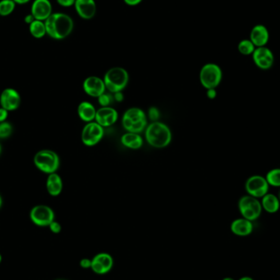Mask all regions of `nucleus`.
<instances>
[{"mask_svg": "<svg viewBox=\"0 0 280 280\" xmlns=\"http://www.w3.org/2000/svg\"><path fill=\"white\" fill-rule=\"evenodd\" d=\"M44 23L47 34L56 40H61L69 36L74 28L72 18L61 12L52 14Z\"/></svg>", "mask_w": 280, "mask_h": 280, "instance_id": "obj_1", "label": "nucleus"}, {"mask_svg": "<svg viewBox=\"0 0 280 280\" xmlns=\"http://www.w3.org/2000/svg\"><path fill=\"white\" fill-rule=\"evenodd\" d=\"M145 137L152 147L164 148L172 142V131L162 122H152L145 131Z\"/></svg>", "mask_w": 280, "mask_h": 280, "instance_id": "obj_2", "label": "nucleus"}, {"mask_svg": "<svg viewBox=\"0 0 280 280\" xmlns=\"http://www.w3.org/2000/svg\"><path fill=\"white\" fill-rule=\"evenodd\" d=\"M122 126L127 132L141 133L147 126L146 114L142 109L131 108L122 116Z\"/></svg>", "mask_w": 280, "mask_h": 280, "instance_id": "obj_3", "label": "nucleus"}, {"mask_svg": "<svg viewBox=\"0 0 280 280\" xmlns=\"http://www.w3.org/2000/svg\"><path fill=\"white\" fill-rule=\"evenodd\" d=\"M36 168L44 174L56 173L60 166V158L56 152L50 150L37 152L34 156Z\"/></svg>", "mask_w": 280, "mask_h": 280, "instance_id": "obj_4", "label": "nucleus"}, {"mask_svg": "<svg viewBox=\"0 0 280 280\" xmlns=\"http://www.w3.org/2000/svg\"><path fill=\"white\" fill-rule=\"evenodd\" d=\"M104 82L110 93L122 92L129 82V74L124 68H111L104 76Z\"/></svg>", "mask_w": 280, "mask_h": 280, "instance_id": "obj_5", "label": "nucleus"}, {"mask_svg": "<svg viewBox=\"0 0 280 280\" xmlns=\"http://www.w3.org/2000/svg\"><path fill=\"white\" fill-rule=\"evenodd\" d=\"M238 206L242 217L252 222L262 216L263 210L260 200L248 194L240 199Z\"/></svg>", "mask_w": 280, "mask_h": 280, "instance_id": "obj_6", "label": "nucleus"}, {"mask_svg": "<svg viewBox=\"0 0 280 280\" xmlns=\"http://www.w3.org/2000/svg\"><path fill=\"white\" fill-rule=\"evenodd\" d=\"M223 77L222 68L215 64H208L202 68L199 79L206 90L216 88L220 84Z\"/></svg>", "mask_w": 280, "mask_h": 280, "instance_id": "obj_7", "label": "nucleus"}, {"mask_svg": "<svg viewBox=\"0 0 280 280\" xmlns=\"http://www.w3.org/2000/svg\"><path fill=\"white\" fill-rule=\"evenodd\" d=\"M30 219L40 227H48L55 219L54 212L47 205H36L30 212Z\"/></svg>", "mask_w": 280, "mask_h": 280, "instance_id": "obj_8", "label": "nucleus"}, {"mask_svg": "<svg viewBox=\"0 0 280 280\" xmlns=\"http://www.w3.org/2000/svg\"><path fill=\"white\" fill-rule=\"evenodd\" d=\"M269 184L266 177L258 174L249 177L245 183V190L248 194L256 198H262V196L269 192Z\"/></svg>", "mask_w": 280, "mask_h": 280, "instance_id": "obj_9", "label": "nucleus"}, {"mask_svg": "<svg viewBox=\"0 0 280 280\" xmlns=\"http://www.w3.org/2000/svg\"><path fill=\"white\" fill-rule=\"evenodd\" d=\"M104 136V127L96 122H88L82 130V142L86 146L92 147L98 144Z\"/></svg>", "mask_w": 280, "mask_h": 280, "instance_id": "obj_10", "label": "nucleus"}, {"mask_svg": "<svg viewBox=\"0 0 280 280\" xmlns=\"http://www.w3.org/2000/svg\"><path fill=\"white\" fill-rule=\"evenodd\" d=\"M252 56L254 64L260 70H269L274 64V55L266 46L256 48Z\"/></svg>", "mask_w": 280, "mask_h": 280, "instance_id": "obj_11", "label": "nucleus"}, {"mask_svg": "<svg viewBox=\"0 0 280 280\" xmlns=\"http://www.w3.org/2000/svg\"><path fill=\"white\" fill-rule=\"evenodd\" d=\"M20 95L14 88H7L0 94V106L8 112L16 111L20 104Z\"/></svg>", "mask_w": 280, "mask_h": 280, "instance_id": "obj_12", "label": "nucleus"}, {"mask_svg": "<svg viewBox=\"0 0 280 280\" xmlns=\"http://www.w3.org/2000/svg\"><path fill=\"white\" fill-rule=\"evenodd\" d=\"M83 88L88 96L98 98L105 93L106 86L104 80L98 76H90L84 80L83 83Z\"/></svg>", "mask_w": 280, "mask_h": 280, "instance_id": "obj_13", "label": "nucleus"}, {"mask_svg": "<svg viewBox=\"0 0 280 280\" xmlns=\"http://www.w3.org/2000/svg\"><path fill=\"white\" fill-rule=\"evenodd\" d=\"M52 12V7L50 0H34L32 6V16L34 20L46 22Z\"/></svg>", "mask_w": 280, "mask_h": 280, "instance_id": "obj_14", "label": "nucleus"}, {"mask_svg": "<svg viewBox=\"0 0 280 280\" xmlns=\"http://www.w3.org/2000/svg\"><path fill=\"white\" fill-rule=\"evenodd\" d=\"M113 266V259L108 253H100L92 260L91 269L98 274H104L111 270Z\"/></svg>", "mask_w": 280, "mask_h": 280, "instance_id": "obj_15", "label": "nucleus"}, {"mask_svg": "<svg viewBox=\"0 0 280 280\" xmlns=\"http://www.w3.org/2000/svg\"><path fill=\"white\" fill-rule=\"evenodd\" d=\"M118 119V112L111 106H105L97 110L94 120L104 128L115 124Z\"/></svg>", "mask_w": 280, "mask_h": 280, "instance_id": "obj_16", "label": "nucleus"}, {"mask_svg": "<svg viewBox=\"0 0 280 280\" xmlns=\"http://www.w3.org/2000/svg\"><path fill=\"white\" fill-rule=\"evenodd\" d=\"M270 40L269 30L264 25H256L252 29L250 40L256 48L264 47Z\"/></svg>", "mask_w": 280, "mask_h": 280, "instance_id": "obj_17", "label": "nucleus"}, {"mask_svg": "<svg viewBox=\"0 0 280 280\" xmlns=\"http://www.w3.org/2000/svg\"><path fill=\"white\" fill-rule=\"evenodd\" d=\"M75 8L78 15L84 20H90L96 14L94 0H76Z\"/></svg>", "mask_w": 280, "mask_h": 280, "instance_id": "obj_18", "label": "nucleus"}, {"mask_svg": "<svg viewBox=\"0 0 280 280\" xmlns=\"http://www.w3.org/2000/svg\"><path fill=\"white\" fill-rule=\"evenodd\" d=\"M230 230L234 234L240 237H246L251 234L254 230L252 222L245 219L244 217L238 218L231 223Z\"/></svg>", "mask_w": 280, "mask_h": 280, "instance_id": "obj_19", "label": "nucleus"}, {"mask_svg": "<svg viewBox=\"0 0 280 280\" xmlns=\"http://www.w3.org/2000/svg\"><path fill=\"white\" fill-rule=\"evenodd\" d=\"M64 188V183L61 176L58 173L48 174L46 180V190L50 196H56L61 194Z\"/></svg>", "mask_w": 280, "mask_h": 280, "instance_id": "obj_20", "label": "nucleus"}, {"mask_svg": "<svg viewBox=\"0 0 280 280\" xmlns=\"http://www.w3.org/2000/svg\"><path fill=\"white\" fill-rule=\"evenodd\" d=\"M262 206L263 210L270 214H274L280 208V200L278 196L273 194H266L262 198Z\"/></svg>", "mask_w": 280, "mask_h": 280, "instance_id": "obj_21", "label": "nucleus"}, {"mask_svg": "<svg viewBox=\"0 0 280 280\" xmlns=\"http://www.w3.org/2000/svg\"><path fill=\"white\" fill-rule=\"evenodd\" d=\"M77 112H78L79 118L82 120L88 123V122H94L95 120L97 110L95 109L93 104L84 101L79 104Z\"/></svg>", "mask_w": 280, "mask_h": 280, "instance_id": "obj_22", "label": "nucleus"}, {"mask_svg": "<svg viewBox=\"0 0 280 280\" xmlns=\"http://www.w3.org/2000/svg\"><path fill=\"white\" fill-rule=\"evenodd\" d=\"M120 142L124 147L130 150H138L142 147L144 141L138 134L127 132L122 136Z\"/></svg>", "mask_w": 280, "mask_h": 280, "instance_id": "obj_23", "label": "nucleus"}, {"mask_svg": "<svg viewBox=\"0 0 280 280\" xmlns=\"http://www.w3.org/2000/svg\"><path fill=\"white\" fill-rule=\"evenodd\" d=\"M29 30L32 36L36 38H43L47 34L46 23L42 20H34L33 22L30 23Z\"/></svg>", "mask_w": 280, "mask_h": 280, "instance_id": "obj_24", "label": "nucleus"}, {"mask_svg": "<svg viewBox=\"0 0 280 280\" xmlns=\"http://www.w3.org/2000/svg\"><path fill=\"white\" fill-rule=\"evenodd\" d=\"M266 178L270 186L280 188V168H274L269 170L267 172Z\"/></svg>", "mask_w": 280, "mask_h": 280, "instance_id": "obj_25", "label": "nucleus"}, {"mask_svg": "<svg viewBox=\"0 0 280 280\" xmlns=\"http://www.w3.org/2000/svg\"><path fill=\"white\" fill-rule=\"evenodd\" d=\"M238 50L241 54L248 56V55H252L256 47L250 40H242L238 44Z\"/></svg>", "mask_w": 280, "mask_h": 280, "instance_id": "obj_26", "label": "nucleus"}, {"mask_svg": "<svg viewBox=\"0 0 280 280\" xmlns=\"http://www.w3.org/2000/svg\"><path fill=\"white\" fill-rule=\"evenodd\" d=\"M16 8V2L14 0H1L0 1V16H7L14 12Z\"/></svg>", "mask_w": 280, "mask_h": 280, "instance_id": "obj_27", "label": "nucleus"}, {"mask_svg": "<svg viewBox=\"0 0 280 280\" xmlns=\"http://www.w3.org/2000/svg\"><path fill=\"white\" fill-rule=\"evenodd\" d=\"M14 132V127L10 122H1L0 123V138H10Z\"/></svg>", "mask_w": 280, "mask_h": 280, "instance_id": "obj_28", "label": "nucleus"}, {"mask_svg": "<svg viewBox=\"0 0 280 280\" xmlns=\"http://www.w3.org/2000/svg\"><path fill=\"white\" fill-rule=\"evenodd\" d=\"M98 104L102 106V108L110 106L115 101L113 94H112L111 93H106V92L98 98Z\"/></svg>", "mask_w": 280, "mask_h": 280, "instance_id": "obj_29", "label": "nucleus"}, {"mask_svg": "<svg viewBox=\"0 0 280 280\" xmlns=\"http://www.w3.org/2000/svg\"><path fill=\"white\" fill-rule=\"evenodd\" d=\"M148 118L152 122H158L160 118V111L156 106H151L148 109Z\"/></svg>", "mask_w": 280, "mask_h": 280, "instance_id": "obj_30", "label": "nucleus"}, {"mask_svg": "<svg viewBox=\"0 0 280 280\" xmlns=\"http://www.w3.org/2000/svg\"><path fill=\"white\" fill-rule=\"evenodd\" d=\"M48 228H50L51 232H52L54 234H59L62 230L61 224H59L58 222H55V220H54V222L48 226Z\"/></svg>", "mask_w": 280, "mask_h": 280, "instance_id": "obj_31", "label": "nucleus"}, {"mask_svg": "<svg viewBox=\"0 0 280 280\" xmlns=\"http://www.w3.org/2000/svg\"><path fill=\"white\" fill-rule=\"evenodd\" d=\"M56 2L62 7L69 8L75 5L76 0H56Z\"/></svg>", "mask_w": 280, "mask_h": 280, "instance_id": "obj_32", "label": "nucleus"}, {"mask_svg": "<svg viewBox=\"0 0 280 280\" xmlns=\"http://www.w3.org/2000/svg\"><path fill=\"white\" fill-rule=\"evenodd\" d=\"M8 112H10L7 111L6 109L2 108L0 106V123L7 120L8 118Z\"/></svg>", "mask_w": 280, "mask_h": 280, "instance_id": "obj_33", "label": "nucleus"}, {"mask_svg": "<svg viewBox=\"0 0 280 280\" xmlns=\"http://www.w3.org/2000/svg\"><path fill=\"white\" fill-rule=\"evenodd\" d=\"M206 96L209 100H215L217 96L216 90V88L206 90Z\"/></svg>", "mask_w": 280, "mask_h": 280, "instance_id": "obj_34", "label": "nucleus"}, {"mask_svg": "<svg viewBox=\"0 0 280 280\" xmlns=\"http://www.w3.org/2000/svg\"><path fill=\"white\" fill-rule=\"evenodd\" d=\"M80 266L84 269H88V268H91V264H92V260H90V259H82L80 260Z\"/></svg>", "mask_w": 280, "mask_h": 280, "instance_id": "obj_35", "label": "nucleus"}, {"mask_svg": "<svg viewBox=\"0 0 280 280\" xmlns=\"http://www.w3.org/2000/svg\"><path fill=\"white\" fill-rule=\"evenodd\" d=\"M113 97L116 102H120L124 100V95L122 92H116V93L113 94Z\"/></svg>", "mask_w": 280, "mask_h": 280, "instance_id": "obj_36", "label": "nucleus"}, {"mask_svg": "<svg viewBox=\"0 0 280 280\" xmlns=\"http://www.w3.org/2000/svg\"><path fill=\"white\" fill-rule=\"evenodd\" d=\"M124 2L130 6H136L142 2V0H124Z\"/></svg>", "mask_w": 280, "mask_h": 280, "instance_id": "obj_37", "label": "nucleus"}, {"mask_svg": "<svg viewBox=\"0 0 280 280\" xmlns=\"http://www.w3.org/2000/svg\"><path fill=\"white\" fill-rule=\"evenodd\" d=\"M34 16H32V14H29L28 16H26L25 18V22L28 23V24H30V23L33 22H34Z\"/></svg>", "mask_w": 280, "mask_h": 280, "instance_id": "obj_38", "label": "nucleus"}, {"mask_svg": "<svg viewBox=\"0 0 280 280\" xmlns=\"http://www.w3.org/2000/svg\"><path fill=\"white\" fill-rule=\"evenodd\" d=\"M14 2L16 4H28L30 2V0H14Z\"/></svg>", "mask_w": 280, "mask_h": 280, "instance_id": "obj_39", "label": "nucleus"}, {"mask_svg": "<svg viewBox=\"0 0 280 280\" xmlns=\"http://www.w3.org/2000/svg\"><path fill=\"white\" fill-rule=\"evenodd\" d=\"M238 280H254L251 277H249V276H244V277H242V278H240Z\"/></svg>", "mask_w": 280, "mask_h": 280, "instance_id": "obj_40", "label": "nucleus"}, {"mask_svg": "<svg viewBox=\"0 0 280 280\" xmlns=\"http://www.w3.org/2000/svg\"><path fill=\"white\" fill-rule=\"evenodd\" d=\"M2 196H1V194H0V209H1V208H2Z\"/></svg>", "mask_w": 280, "mask_h": 280, "instance_id": "obj_41", "label": "nucleus"}, {"mask_svg": "<svg viewBox=\"0 0 280 280\" xmlns=\"http://www.w3.org/2000/svg\"><path fill=\"white\" fill-rule=\"evenodd\" d=\"M222 280H235L234 278H231V277H226V278H223Z\"/></svg>", "mask_w": 280, "mask_h": 280, "instance_id": "obj_42", "label": "nucleus"}, {"mask_svg": "<svg viewBox=\"0 0 280 280\" xmlns=\"http://www.w3.org/2000/svg\"><path fill=\"white\" fill-rule=\"evenodd\" d=\"M1 152H2V146H1V144H0V155H1Z\"/></svg>", "mask_w": 280, "mask_h": 280, "instance_id": "obj_43", "label": "nucleus"}, {"mask_svg": "<svg viewBox=\"0 0 280 280\" xmlns=\"http://www.w3.org/2000/svg\"><path fill=\"white\" fill-rule=\"evenodd\" d=\"M2 256H1V254H0V264H1V262H2Z\"/></svg>", "mask_w": 280, "mask_h": 280, "instance_id": "obj_44", "label": "nucleus"}, {"mask_svg": "<svg viewBox=\"0 0 280 280\" xmlns=\"http://www.w3.org/2000/svg\"><path fill=\"white\" fill-rule=\"evenodd\" d=\"M278 198H280V195H278Z\"/></svg>", "mask_w": 280, "mask_h": 280, "instance_id": "obj_45", "label": "nucleus"}]
</instances>
